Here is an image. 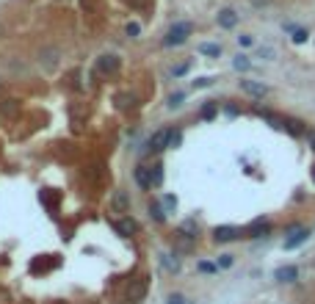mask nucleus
<instances>
[{
    "label": "nucleus",
    "mask_w": 315,
    "mask_h": 304,
    "mask_svg": "<svg viewBox=\"0 0 315 304\" xmlns=\"http://www.w3.org/2000/svg\"><path fill=\"white\" fill-rule=\"evenodd\" d=\"M191 22H177L169 28V33L163 36V47H180V44L188 42V36H191Z\"/></svg>",
    "instance_id": "1"
},
{
    "label": "nucleus",
    "mask_w": 315,
    "mask_h": 304,
    "mask_svg": "<svg viewBox=\"0 0 315 304\" xmlns=\"http://www.w3.org/2000/svg\"><path fill=\"white\" fill-rule=\"evenodd\" d=\"M147 291H149V280L147 277H136V280H130V285H127V302L130 304H141L144 299H147Z\"/></svg>",
    "instance_id": "2"
},
{
    "label": "nucleus",
    "mask_w": 315,
    "mask_h": 304,
    "mask_svg": "<svg viewBox=\"0 0 315 304\" xmlns=\"http://www.w3.org/2000/svg\"><path fill=\"white\" fill-rule=\"evenodd\" d=\"M241 91L249 94L252 100H266V97L271 94V89H268L266 83H260V80H241Z\"/></svg>",
    "instance_id": "3"
},
{
    "label": "nucleus",
    "mask_w": 315,
    "mask_h": 304,
    "mask_svg": "<svg viewBox=\"0 0 315 304\" xmlns=\"http://www.w3.org/2000/svg\"><path fill=\"white\" fill-rule=\"evenodd\" d=\"M119 66H122V61H119V55H113V53H105L97 58V72L100 75H116Z\"/></svg>",
    "instance_id": "4"
},
{
    "label": "nucleus",
    "mask_w": 315,
    "mask_h": 304,
    "mask_svg": "<svg viewBox=\"0 0 315 304\" xmlns=\"http://www.w3.org/2000/svg\"><path fill=\"white\" fill-rule=\"evenodd\" d=\"M238 238H241L238 227L224 224V227H216V230H213V241H216V244H230V241H238Z\"/></svg>",
    "instance_id": "5"
},
{
    "label": "nucleus",
    "mask_w": 315,
    "mask_h": 304,
    "mask_svg": "<svg viewBox=\"0 0 315 304\" xmlns=\"http://www.w3.org/2000/svg\"><path fill=\"white\" fill-rule=\"evenodd\" d=\"M169 133H172V130H166V127H163V130H155L152 138L147 141V149H149V152H163V149L169 147Z\"/></svg>",
    "instance_id": "6"
},
{
    "label": "nucleus",
    "mask_w": 315,
    "mask_h": 304,
    "mask_svg": "<svg viewBox=\"0 0 315 304\" xmlns=\"http://www.w3.org/2000/svg\"><path fill=\"white\" fill-rule=\"evenodd\" d=\"M274 280L280 282V285H291V282L299 280V269L296 266H280V269L274 271Z\"/></svg>",
    "instance_id": "7"
},
{
    "label": "nucleus",
    "mask_w": 315,
    "mask_h": 304,
    "mask_svg": "<svg viewBox=\"0 0 315 304\" xmlns=\"http://www.w3.org/2000/svg\"><path fill=\"white\" fill-rule=\"evenodd\" d=\"M266 235H271V221L268 219H257L249 224V238H266Z\"/></svg>",
    "instance_id": "8"
},
{
    "label": "nucleus",
    "mask_w": 315,
    "mask_h": 304,
    "mask_svg": "<svg viewBox=\"0 0 315 304\" xmlns=\"http://www.w3.org/2000/svg\"><path fill=\"white\" fill-rule=\"evenodd\" d=\"M111 210L113 213H130V197L125 191H116L111 197Z\"/></svg>",
    "instance_id": "9"
},
{
    "label": "nucleus",
    "mask_w": 315,
    "mask_h": 304,
    "mask_svg": "<svg viewBox=\"0 0 315 304\" xmlns=\"http://www.w3.org/2000/svg\"><path fill=\"white\" fill-rule=\"evenodd\" d=\"M113 230H116V233H119L122 238H127V235H133V233L138 230V224L130 219V216H122L119 221H113Z\"/></svg>",
    "instance_id": "10"
},
{
    "label": "nucleus",
    "mask_w": 315,
    "mask_h": 304,
    "mask_svg": "<svg viewBox=\"0 0 315 304\" xmlns=\"http://www.w3.org/2000/svg\"><path fill=\"white\" fill-rule=\"evenodd\" d=\"M216 22H219L224 30H232L235 25H238V14L232 11V8H221L219 17H216Z\"/></svg>",
    "instance_id": "11"
},
{
    "label": "nucleus",
    "mask_w": 315,
    "mask_h": 304,
    "mask_svg": "<svg viewBox=\"0 0 315 304\" xmlns=\"http://www.w3.org/2000/svg\"><path fill=\"white\" fill-rule=\"evenodd\" d=\"M0 113H3L6 119H14V116H19V100H14V97L0 100Z\"/></svg>",
    "instance_id": "12"
},
{
    "label": "nucleus",
    "mask_w": 315,
    "mask_h": 304,
    "mask_svg": "<svg viewBox=\"0 0 315 304\" xmlns=\"http://www.w3.org/2000/svg\"><path fill=\"white\" fill-rule=\"evenodd\" d=\"M58 55H61L58 47H44L42 53H39V61L44 64V69H53V66L58 64Z\"/></svg>",
    "instance_id": "13"
},
{
    "label": "nucleus",
    "mask_w": 315,
    "mask_h": 304,
    "mask_svg": "<svg viewBox=\"0 0 315 304\" xmlns=\"http://www.w3.org/2000/svg\"><path fill=\"white\" fill-rule=\"evenodd\" d=\"M310 241V230H299L296 235H291V238L285 241V252H293L296 246H302V244H307Z\"/></svg>",
    "instance_id": "14"
},
{
    "label": "nucleus",
    "mask_w": 315,
    "mask_h": 304,
    "mask_svg": "<svg viewBox=\"0 0 315 304\" xmlns=\"http://www.w3.org/2000/svg\"><path fill=\"white\" fill-rule=\"evenodd\" d=\"M136 183L141 185L144 191L152 188V177H149V166H136Z\"/></svg>",
    "instance_id": "15"
},
{
    "label": "nucleus",
    "mask_w": 315,
    "mask_h": 304,
    "mask_svg": "<svg viewBox=\"0 0 315 304\" xmlns=\"http://www.w3.org/2000/svg\"><path fill=\"white\" fill-rule=\"evenodd\" d=\"M232 69L235 72H249L252 69V58L249 55H244V53H238L235 58H232Z\"/></svg>",
    "instance_id": "16"
},
{
    "label": "nucleus",
    "mask_w": 315,
    "mask_h": 304,
    "mask_svg": "<svg viewBox=\"0 0 315 304\" xmlns=\"http://www.w3.org/2000/svg\"><path fill=\"white\" fill-rule=\"evenodd\" d=\"M216 113H219V102H213V100H208L202 105V111H199V116H202V119H216Z\"/></svg>",
    "instance_id": "17"
},
{
    "label": "nucleus",
    "mask_w": 315,
    "mask_h": 304,
    "mask_svg": "<svg viewBox=\"0 0 315 304\" xmlns=\"http://www.w3.org/2000/svg\"><path fill=\"white\" fill-rule=\"evenodd\" d=\"M199 53L208 55V58H219L221 47H219V44H213V42H202V44H199Z\"/></svg>",
    "instance_id": "18"
},
{
    "label": "nucleus",
    "mask_w": 315,
    "mask_h": 304,
    "mask_svg": "<svg viewBox=\"0 0 315 304\" xmlns=\"http://www.w3.org/2000/svg\"><path fill=\"white\" fill-rule=\"evenodd\" d=\"M149 219L158 221V224H163V221H166V210H163L158 202H149Z\"/></svg>",
    "instance_id": "19"
},
{
    "label": "nucleus",
    "mask_w": 315,
    "mask_h": 304,
    "mask_svg": "<svg viewBox=\"0 0 315 304\" xmlns=\"http://www.w3.org/2000/svg\"><path fill=\"white\" fill-rule=\"evenodd\" d=\"M149 177H152V185L158 188V185L163 183V163H152V166H149Z\"/></svg>",
    "instance_id": "20"
},
{
    "label": "nucleus",
    "mask_w": 315,
    "mask_h": 304,
    "mask_svg": "<svg viewBox=\"0 0 315 304\" xmlns=\"http://www.w3.org/2000/svg\"><path fill=\"white\" fill-rule=\"evenodd\" d=\"M288 30H291V39H293L296 44L307 42V36H310V30H307V28H293V25H288Z\"/></svg>",
    "instance_id": "21"
},
{
    "label": "nucleus",
    "mask_w": 315,
    "mask_h": 304,
    "mask_svg": "<svg viewBox=\"0 0 315 304\" xmlns=\"http://www.w3.org/2000/svg\"><path fill=\"white\" fill-rule=\"evenodd\" d=\"M285 130L291 133V136H302V133L307 130V127H304L302 122H293V119H288V122H285Z\"/></svg>",
    "instance_id": "22"
},
{
    "label": "nucleus",
    "mask_w": 315,
    "mask_h": 304,
    "mask_svg": "<svg viewBox=\"0 0 315 304\" xmlns=\"http://www.w3.org/2000/svg\"><path fill=\"white\" fill-rule=\"evenodd\" d=\"M116 102H119V108H136V97H133V94H119V97H116Z\"/></svg>",
    "instance_id": "23"
},
{
    "label": "nucleus",
    "mask_w": 315,
    "mask_h": 304,
    "mask_svg": "<svg viewBox=\"0 0 315 304\" xmlns=\"http://www.w3.org/2000/svg\"><path fill=\"white\" fill-rule=\"evenodd\" d=\"M183 100H185V91H174V94L169 97V102H166V105L174 111V108H180V105H183Z\"/></svg>",
    "instance_id": "24"
},
{
    "label": "nucleus",
    "mask_w": 315,
    "mask_h": 304,
    "mask_svg": "<svg viewBox=\"0 0 315 304\" xmlns=\"http://www.w3.org/2000/svg\"><path fill=\"white\" fill-rule=\"evenodd\" d=\"M216 266H219V269H232V266H235V257H232V255H219Z\"/></svg>",
    "instance_id": "25"
},
{
    "label": "nucleus",
    "mask_w": 315,
    "mask_h": 304,
    "mask_svg": "<svg viewBox=\"0 0 315 304\" xmlns=\"http://www.w3.org/2000/svg\"><path fill=\"white\" fill-rule=\"evenodd\" d=\"M161 263L166 266L169 271H180V263H177V260H172V255H163V257H161Z\"/></svg>",
    "instance_id": "26"
},
{
    "label": "nucleus",
    "mask_w": 315,
    "mask_h": 304,
    "mask_svg": "<svg viewBox=\"0 0 315 304\" xmlns=\"http://www.w3.org/2000/svg\"><path fill=\"white\" fill-rule=\"evenodd\" d=\"M180 144H183V133L172 130V133H169V147H180Z\"/></svg>",
    "instance_id": "27"
},
{
    "label": "nucleus",
    "mask_w": 315,
    "mask_h": 304,
    "mask_svg": "<svg viewBox=\"0 0 315 304\" xmlns=\"http://www.w3.org/2000/svg\"><path fill=\"white\" fill-rule=\"evenodd\" d=\"M199 271H202V274H216V271H219V266H216V263H199Z\"/></svg>",
    "instance_id": "28"
},
{
    "label": "nucleus",
    "mask_w": 315,
    "mask_h": 304,
    "mask_svg": "<svg viewBox=\"0 0 315 304\" xmlns=\"http://www.w3.org/2000/svg\"><path fill=\"white\" fill-rule=\"evenodd\" d=\"M208 86H213V78H196L194 80V89H208Z\"/></svg>",
    "instance_id": "29"
},
{
    "label": "nucleus",
    "mask_w": 315,
    "mask_h": 304,
    "mask_svg": "<svg viewBox=\"0 0 315 304\" xmlns=\"http://www.w3.org/2000/svg\"><path fill=\"white\" fill-rule=\"evenodd\" d=\"M177 208V199L172 197V194H166V197H163V210H174Z\"/></svg>",
    "instance_id": "30"
},
{
    "label": "nucleus",
    "mask_w": 315,
    "mask_h": 304,
    "mask_svg": "<svg viewBox=\"0 0 315 304\" xmlns=\"http://www.w3.org/2000/svg\"><path fill=\"white\" fill-rule=\"evenodd\" d=\"M238 44H241V47H252V44H255V39H252L249 33H241L238 36Z\"/></svg>",
    "instance_id": "31"
},
{
    "label": "nucleus",
    "mask_w": 315,
    "mask_h": 304,
    "mask_svg": "<svg viewBox=\"0 0 315 304\" xmlns=\"http://www.w3.org/2000/svg\"><path fill=\"white\" fill-rule=\"evenodd\" d=\"M188 69H191V64H180V66H174V69H172V75H174V78H180V75H185Z\"/></svg>",
    "instance_id": "32"
},
{
    "label": "nucleus",
    "mask_w": 315,
    "mask_h": 304,
    "mask_svg": "<svg viewBox=\"0 0 315 304\" xmlns=\"http://www.w3.org/2000/svg\"><path fill=\"white\" fill-rule=\"evenodd\" d=\"M166 304H185L183 293H172V296H169V299H166Z\"/></svg>",
    "instance_id": "33"
},
{
    "label": "nucleus",
    "mask_w": 315,
    "mask_h": 304,
    "mask_svg": "<svg viewBox=\"0 0 315 304\" xmlns=\"http://www.w3.org/2000/svg\"><path fill=\"white\" fill-rule=\"evenodd\" d=\"M138 33H141V28H138V22H130V25H127V36H133V39H136Z\"/></svg>",
    "instance_id": "34"
},
{
    "label": "nucleus",
    "mask_w": 315,
    "mask_h": 304,
    "mask_svg": "<svg viewBox=\"0 0 315 304\" xmlns=\"http://www.w3.org/2000/svg\"><path fill=\"white\" fill-rule=\"evenodd\" d=\"M260 58H263V61H271V58H274V50H271V47H263V50H260Z\"/></svg>",
    "instance_id": "35"
},
{
    "label": "nucleus",
    "mask_w": 315,
    "mask_h": 304,
    "mask_svg": "<svg viewBox=\"0 0 315 304\" xmlns=\"http://www.w3.org/2000/svg\"><path fill=\"white\" fill-rule=\"evenodd\" d=\"M224 111H227V116H238V108H232V105H227Z\"/></svg>",
    "instance_id": "36"
},
{
    "label": "nucleus",
    "mask_w": 315,
    "mask_h": 304,
    "mask_svg": "<svg viewBox=\"0 0 315 304\" xmlns=\"http://www.w3.org/2000/svg\"><path fill=\"white\" fill-rule=\"evenodd\" d=\"M304 136L310 138V144H313V149H315V133H313V130H304Z\"/></svg>",
    "instance_id": "37"
},
{
    "label": "nucleus",
    "mask_w": 315,
    "mask_h": 304,
    "mask_svg": "<svg viewBox=\"0 0 315 304\" xmlns=\"http://www.w3.org/2000/svg\"><path fill=\"white\" fill-rule=\"evenodd\" d=\"M313 180H315V172H313Z\"/></svg>",
    "instance_id": "38"
}]
</instances>
